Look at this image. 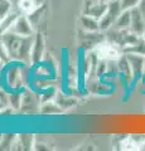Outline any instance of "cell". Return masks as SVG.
Masks as SVG:
<instances>
[{
  "instance_id": "obj_5",
  "label": "cell",
  "mask_w": 145,
  "mask_h": 151,
  "mask_svg": "<svg viewBox=\"0 0 145 151\" xmlns=\"http://www.w3.org/2000/svg\"><path fill=\"white\" fill-rule=\"evenodd\" d=\"M144 73H145V64H144Z\"/></svg>"
},
{
  "instance_id": "obj_4",
  "label": "cell",
  "mask_w": 145,
  "mask_h": 151,
  "mask_svg": "<svg viewBox=\"0 0 145 151\" xmlns=\"http://www.w3.org/2000/svg\"><path fill=\"white\" fill-rule=\"evenodd\" d=\"M141 39H143V40L145 42V30L143 32V34H141Z\"/></svg>"
},
{
  "instance_id": "obj_2",
  "label": "cell",
  "mask_w": 145,
  "mask_h": 151,
  "mask_svg": "<svg viewBox=\"0 0 145 151\" xmlns=\"http://www.w3.org/2000/svg\"><path fill=\"white\" fill-rule=\"evenodd\" d=\"M140 1L141 0H123V9H125V10H131V9L136 8Z\"/></svg>"
},
{
  "instance_id": "obj_3",
  "label": "cell",
  "mask_w": 145,
  "mask_h": 151,
  "mask_svg": "<svg viewBox=\"0 0 145 151\" xmlns=\"http://www.w3.org/2000/svg\"><path fill=\"white\" fill-rule=\"evenodd\" d=\"M20 8L25 12H32L34 9V0H20Z\"/></svg>"
},
{
  "instance_id": "obj_1",
  "label": "cell",
  "mask_w": 145,
  "mask_h": 151,
  "mask_svg": "<svg viewBox=\"0 0 145 151\" xmlns=\"http://www.w3.org/2000/svg\"><path fill=\"white\" fill-rule=\"evenodd\" d=\"M97 55L101 59L115 60L119 58V49L111 43H101L97 47Z\"/></svg>"
}]
</instances>
